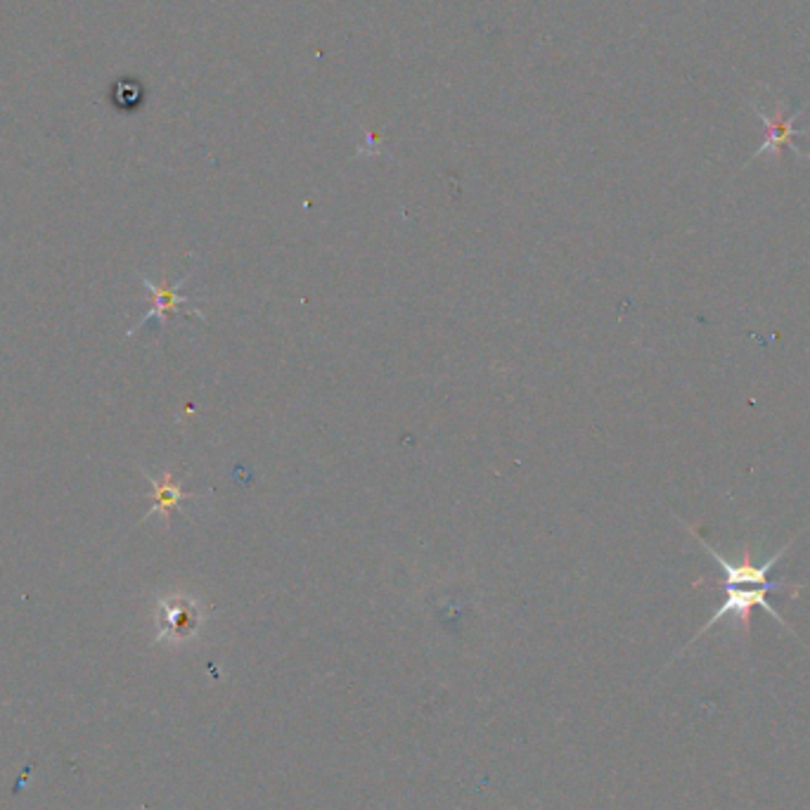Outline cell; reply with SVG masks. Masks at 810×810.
<instances>
[{"label": "cell", "instance_id": "cell-1", "mask_svg": "<svg viewBox=\"0 0 810 810\" xmlns=\"http://www.w3.org/2000/svg\"><path fill=\"white\" fill-rule=\"evenodd\" d=\"M685 526H687L689 536L695 538L696 542H702L704 550H706L708 555L714 557L715 564H718V567L723 569V574H725V586H723L725 587V600H723V605L718 606L714 614H711V619H708L706 623H704L702 628L696 631V635L689 640V644H695L696 640L702 638L704 633L711 631V628H714L718 621L727 619V616H733L734 625H740V631L744 633V635H749V631H751V612L756 609V606L766 609V612L770 614L772 619L778 621L779 625H785L787 631L794 633L789 625H787V621L779 616L778 609H775V606L768 602V593H772V590H789L791 597H798L801 590H804V583L770 581V571L778 567L779 561H782V557L787 555V550L794 545V538H791L789 542H785V545H782V548H779L775 555L768 557L763 564H759V561L753 560L751 542L749 541H744V545H742V552L737 560H727L721 550H715L714 545H708V542L704 541L699 533H696L695 526H689V523H685Z\"/></svg>", "mask_w": 810, "mask_h": 810}, {"label": "cell", "instance_id": "cell-2", "mask_svg": "<svg viewBox=\"0 0 810 810\" xmlns=\"http://www.w3.org/2000/svg\"><path fill=\"white\" fill-rule=\"evenodd\" d=\"M187 278H190V275H186L183 280L173 282V285H168V280H161V285H154L152 280H147V278H142V282H145V287L150 289V294H152L154 304H152V308H150V311L145 313V318H142L141 323H138V327H135V330H141V327L145 325V323H150V320H152V318H159L161 325H167L168 315H173V313H178L183 304L192 301L190 296H183V294H180V287L186 285ZM135 330H133V332H135Z\"/></svg>", "mask_w": 810, "mask_h": 810}, {"label": "cell", "instance_id": "cell-3", "mask_svg": "<svg viewBox=\"0 0 810 810\" xmlns=\"http://www.w3.org/2000/svg\"><path fill=\"white\" fill-rule=\"evenodd\" d=\"M142 474H145L147 481H150V486H152V491H154V505L150 507V512L145 514V519L152 517V514H157V512H161L164 519H167V526H168V523H171L173 512L180 510V503H183V500L199 498V493H186L178 484H176V481H173L171 469H167L161 478L150 477L147 472H142Z\"/></svg>", "mask_w": 810, "mask_h": 810}, {"label": "cell", "instance_id": "cell-4", "mask_svg": "<svg viewBox=\"0 0 810 810\" xmlns=\"http://www.w3.org/2000/svg\"><path fill=\"white\" fill-rule=\"evenodd\" d=\"M161 621L164 631H171L176 635H190L199 623V606L192 600H173L164 602L161 606Z\"/></svg>", "mask_w": 810, "mask_h": 810}, {"label": "cell", "instance_id": "cell-5", "mask_svg": "<svg viewBox=\"0 0 810 810\" xmlns=\"http://www.w3.org/2000/svg\"><path fill=\"white\" fill-rule=\"evenodd\" d=\"M760 116H763V122L768 123V141L763 142V145H760V150H756V154H753V157H759V154H763V152H775V154H779V150H782V147L785 145H789V147H794V150H796V145H794V141H791V138H794V126H791V119L789 122H782V119H779V114H775V119H768L766 114H763V112H759ZM798 152V150H796ZM801 154V152H798Z\"/></svg>", "mask_w": 810, "mask_h": 810}]
</instances>
